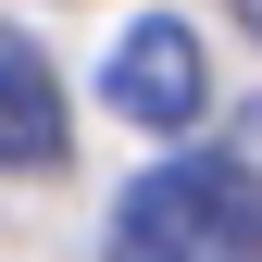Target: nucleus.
Listing matches in <instances>:
<instances>
[{"label": "nucleus", "mask_w": 262, "mask_h": 262, "mask_svg": "<svg viewBox=\"0 0 262 262\" xmlns=\"http://www.w3.org/2000/svg\"><path fill=\"white\" fill-rule=\"evenodd\" d=\"M113 262H262V187L225 150H175L113 200Z\"/></svg>", "instance_id": "obj_1"}, {"label": "nucleus", "mask_w": 262, "mask_h": 262, "mask_svg": "<svg viewBox=\"0 0 262 262\" xmlns=\"http://www.w3.org/2000/svg\"><path fill=\"white\" fill-rule=\"evenodd\" d=\"M100 100L125 125H150V138H187V125L212 113V62H200V38H187L175 13H138L113 38V62H100Z\"/></svg>", "instance_id": "obj_2"}, {"label": "nucleus", "mask_w": 262, "mask_h": 262, "mask_svg": "<svg viewBox=\"0 0 262 262\" xmlns=\"http://www.w3.org/2000/svg\"><path fill=\"white\" fill-rule=\"evenodd\" d=\"M62 138H75V125H62V75L25 38H0V162H13V175H50Z\"/></svg>", "instance_id": "obj_3"}, {"label": "nucleus", "mask_w": 262, "mask_h": 262, "mask_svg": "<svg viewBox=\"0 0 262 262\" xmlns=\"http://www.w3.org/2000/svg\"><path fill=\"white\" fill-rule=\"evenodd\" d=\"M237 25H250V38H262V0H237Z\"/></svg>", "instance_id": "obj_4"}]
</instances>
